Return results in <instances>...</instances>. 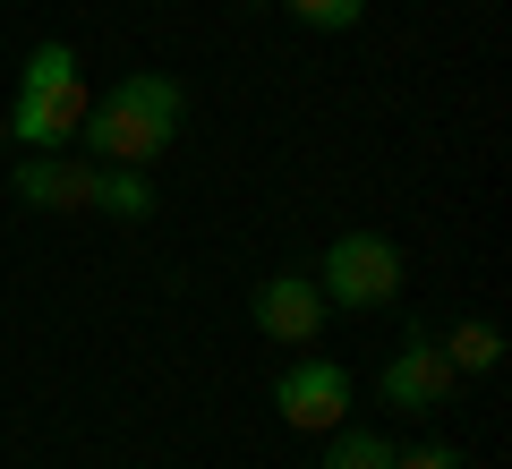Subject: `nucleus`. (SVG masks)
I'll return each instance as SVG.
<instances>
[{"label": "nucleus", "instance_id": "nucleus-8", "mask_svg": "<svg viewBox=\"0 0 512 469\" xmlns=\"http://www.w3.org/2000/svg\"><path fill=\"white\" fill-rule=\"evenodd\" d=\"M94 214H111V222H154V188H146V171L103 163V171H94Z\"/></svg>", "mask_w": 512, "mask_h": 469}, {"label": "nucleus", "instance_id": "nucleus-1", "mask_svg": "<svg viewBox=\"0 0 512 469\" xmlns=\"http://www.w3.org/2000/svg\"><path fill=\"white\" fill-rule=\"evenodd\" d=\"M180 120H188V94H180V77H163V69H137V77H120V86L103 94V103L86 111V128L77 137L103 154V163H120V171H146V163H163L171 145H180Z\"/></svg>", "mask_w": 512, "mask_h": 469}, {"label": "nucleus", "instance_id": "nucleus-12", "mask_svg": "<svg viewBox=\"0 0 512 469\" xmlns=\"http://www.w3.org/2000/svg\"><path fill=\"white\" fill-rule=\"evenodd\" d=\"M393 469H470V461H461V444H444V435H427V444L393 452Z\"/></svg>", "mask_w": 512, "mask_h": 469}, {"label": "nucleus", "instance_id": "nucleus-7", "mask_svg": "<svg viewBox=\"0 0 512 469\" xmlns=\"http://www.w3.org/2000/svg\"><path fill=\"white\" fill-rule=\"evenodd\" d=\"M18 197L35 205V214H86L94 205V163H77V154H26Z\"/></svg>", "mask_w": 512, "mask_h": 469}, {"label": "nucleus", "instance_id": "nucleus-3", "mask_svg": "<svg viewBox=\"0 0 512 469\" xmlns=\"http://www.w3.org/2000/svg\"><path fill=\"white\" fill-rule=\"evenodd\" d=\"M325 307H350V316H367V307H393L402 299V248L384 231H342L325 248Z\"/></svg>", "mask_w": 512, "mask_h": 469}, {"label": "nucleus", "instance_id": "nucleus-2", "mask_svg": "<svg viewBox=\"0 0 512 469\" xmlns=\"http://www.w3.org/2000/svg\"><path fill=\"white\" fill-rule=\"evenodd\" d=\"M94 94L86 77H77V52L69 43H35L18 69V111H9V145H26V154H60V145L86 128Z\"/></svg>", "mask_w": 512, "mask_h": 469}, {"label": "nucleus", "instance_id": "nucleus-10", "mask_svg": "<svg viewBox=\"0 0 512 469\" xmlns=\"http://www.w3.org/2000/svg\"><path fill=\"white\" fill-rule=\"evenodd\" d=\"M325 469H393V444H384L376 427H342L325 452Z\"/></svg>", "mask_w": 512, "mask_h": 469}, {"label": "nucleus", "instance_id": "nucleus-9", "mask_svg": "<svg viewBox=\"0 0 512 469\" xmlns=\"http://www.w3.org/2000/svg\"><path fill=\"white\" fill-rule=\"evenodd\" d=\"M436 350H444V367H453V376H487V367L504 359V333H495L487 316H470V325H453Z\"/></svg>", "mask_w": 512, "mask_h": 469}, {"label": "nucleus", "instance_id": "nucleus-4", "mask_svg": "<svg viewBox=\"0 0 512 469\" xmlns=\"http://www.w3.org/2000/svg\"><path fill=\"white\" fill-rule=\"evenodd\" d=\"M453 367H444V350H436V333H410L393 359H384V376H376V393H384V410H402V418H427V410H444L453 401Z\"/></svg>", "mask_w": 512, "mask_h": 469}, {"label": "nucleus", "instance_id": "nucleus-13", "mask_svg": "<svg viewBox=\"0 0 512 469\" xmlns=\"http://www.w3.org/2000/svg\"><path fill=\"white\" fill-rule=\"evenodd\" d=\"M0 145H9V111H0Z\"/></svg>", "mask_w": 512, "mask_h": 469}, {"label": "nucleus", "instance_id": "nucleus-11", "mask_svg": "<svg viewBox=\"0 0 512 469\" xmlns=\"http://www.w3.org/2000/svg\"><path fill=\"white\" fill-rule=\"evenodd\" d=\"M299 26H325V35H350V26L367 18V0H282Z\"/></svg>", "mask_w": 512, "mask_h": 469}, {"label": "nucleus", "instance_id": "nucleus-5", "mask_svg": "<svg viewBox=\"0 0 512 469\" xmlns=\"http://www.w3.org/2000/svg\"><path fill=\"white\" fill-rule=\"evenodd\" d=\"M274 410H282V427H299V435L342 427V418H350V367H333V359H299L291 376L274 384Z\"/></svg>", "mask_w": 512, "mask_h": 469}, {"label": "nucleus", "instance_id": "nucleus-6", "mask_svg": "<svg viewBox=\"0 0 512 469\" xmlns=\"http://www.w3.org/2000/svg\"><path fill=\"white\" fill-rule=\"evenodd\" d=\"M248 316L265 342H316L325 333V290H316V273H265Z\"/></svg>", "mask_w": 512, "mask_h": 469}]
</instances>
